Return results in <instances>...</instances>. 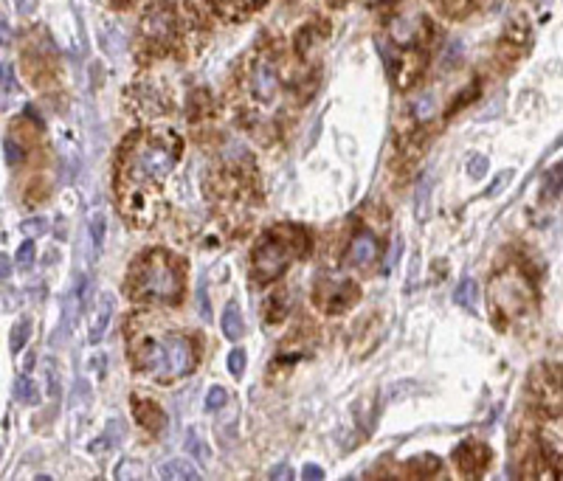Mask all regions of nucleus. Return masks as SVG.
Here are the masks:
<instances>
[{
	"label": "nucleus",
	"mask_w": 563,
	"mask_h": 481,
	"mask_svg": "<svg viewBox=\"0 0 563 481\" xmlns=\"http://www.w3.org/2000/svg\"><path fill=\"white\" fill-rule=\"evenodd\" d=\"M124 290L141 304H178L184 298V262L169 251H144L127 273Z\"/></svg>",
	"instance_id": "nucleus-1"
},
{
	"label": "nucleus",
	"mask_w": 563,
	"mask_h": 481,
	"mask_svg": "<svg viewBox=\"0 0 563 481\" xmlns=\"http://www.w3.org/2000/svg\"><path fill=\"white\" fill-rule=\"evenodd\" d=\"M133 358H136V369L155 385L175 383L192 374V369L197 366L192 343L175 332L161 338H150V335L138 338L133 343Z\"/></svg>",
	"instance_id": "nucleus-2"
},
{
	"label": "nucleus",
	"mask_w": 563,
	"mask_h": 481,
	"mask_svg": "<svg viewBox=\"0 0 563 481\" xmlns=\"http://www.w3.org/2000/svg\"><path fill=\"white\" fill-rule=\"evenodd\" d=\"M181 149H184V144L175 133L133 136L121 147V174L136 178V181L161 183L175 169Z\"/></svg>",
	"instance_id": "nucleus-3"
},
{
	"label": "nucleus",
	"mask_w": 563,
	"mask_h": 481,
	"mask_svg": "<svg viewBox=\"0 0 563 481\" xmlns=\"http://www.w3.org/2000/svg\"><path fill=\"white\" fill-rule=\"evenodd\" d=\"M307 242H310L307 234L301 228H293V226H276V228L265 231L259 237L253 256H251L253 282H259V284L276 282L296 256L307 253Z\"/></svg>",
	"instance_id": "nucleus-4"
},
{
	"label": "nucleus",
	"mask_w": 563,
	"mask_h": 481,
	"mask_svg": "<svg viewBox=\"0 0 563 481\" xmlns=\"http://www.w3.org/2000/svg\"><path fill=\"white\" fill-rule=\"evenodd\" d=\"M118 206H121V217H127L129 226L150 228L158 220V214H161L158 183L136 181V178H127V174H118Z\"/></svg>",
	"instance_id": "nucleus-5"
},
{
	"label": "nucleus",
	"mask_w": 563,
	"mask_h": 481,
	"mask_svg": "<svg viewBox=\"0 0 563 481\" xmlns=\"http://www.w3.org/2000/svg\"><path fill=\"white\" fill-rule=\"evenodd\" d=\"M490 298L499 307V313L504 316H524L530 310V301H533V290L527 284V279L515 271H504L499 276H493L490 284Z\"/></svg>",
	"instance_id": "nucleus-6"
},
{
	"label": "nucleus",
	"mask_w": 563,
	"mask_h": 481,
	"mask_svg": "<svg viewBox=\"0 0 563 481\" xmlns=\"http://www.w3.org/2000/svg\"><path fill=\"white\" fill-rule=\"evenodd\" d=\"M313 298H316V307L327 316H341L346 310H352L358 298H361V290L355 282L350 279H332V276H321L316 282V290H313Z\"/></svg>",
	"instance_id": "nucleus-7"
},
{
	"label": "nucleus",
	"mask_w": 563,
	"mask_h": 481,
	"mask_svg": "<svg viewBox=\"0 0 563 481\" xmlns=\"http://www.w3.org/2000/svg\"><path fill=\"white\" fill-rule=\"evenodd\" d=\"M141 31H144V37L152 42V46H161V48H166L169 42H175V37H178V15H175V6H172L169 0H158V3H152V6L144 12Z\"/></svg>",
	"instance_id": "nucleus-8"
},
{
	"label": "nucleus",
	"mask_w": 563,
	"mask_h": 481,
	"mask_svg": "<svg viewBox=\"0 0 563 481\" xmlns=\"http://www.w3.org/2000/svg\"><path fill=\"white\" fill-rule=\"evenodd\" d=\"M251 93L256 102H274L279 93V71L271 57H259V62L251 68Z\"/></svg>",
	"instance_id": "nucleus-9"
},
{
	"label": "nucleus",
	"mask_w": 563,
	"mask_h": 481,
	"mask_svg": "<svg viewBox=\"0 0 563 481\" xmlns=\"http://www.w3.org/2000/svg\"><path fill=\"white\" fill-rule=\"evenodd\" d=\"M454 462H456V467H459V473L465 478H476V475H482L485 467L490 464V448L482 445V442H462L454 451Z\"/></svg>",
	"instance_id": "nucleus-10"
},
{
	"label": "nucleus",
	"mask_w": 563,
	"mask_h": 481,
	"mask_svg": "<svg viewBox=\"0 0 563 481\" xmlns=\"http://www.w3.org/2000/svg\"><path fill=\"white\" fill-rule=\"evenodd\" d=\"M375 256H377V239H375V234L358 231V234L352 237L350 248H346L343 262H346L350 268H366V265H372V262H375Z\"/></svg>",
	"instance_id": "nucleus-11"
},
{
	"label": "nucleus",
	"mask_w": 563,
	"mask_h": 481,
	"mask_svg": "<svg viewBox=\"0 0 563 481\" xmlns=\"http://www.w3.org/2000/svg\"><path fill=\"white\" fill-rule=\"evenodd\" d=\"M133 414H136L138 425H141L144 430H150V433H161L163 425H166V414H163V408H161L158 403H152V400L133 397Z\"/></svg>",
	"instance_id": "nucleus-12"
},
{
	"label": "nucleus",
	"mask_w": 563,
	"mask_h": 481,
	"mask_svg": "<svg viewBox=\"0 0 563 481\" xmlns=\"http://www.w3.org/2000/svg\"><path fill=\"white\" fill-rule=\"evenodd\" d=\"M422 68H425V54H417V51H409L397 68H395V79L400 87H411L420 76H422Z\"/></svg>",
	"instance_id": "nucleus-13"
},
{
	"label": "nucleus",
	"mask_w": 563,
	"mask_h": 481,
	"mask_svg": "<svg viewBox=\"0 0 563 481\" xmlns=\"http://www.w3.org/2000/svg\"><path fill=\"white\" fill-rule=\"evenodd\" d=\"M79 310H82V284H79V290H73V293L65 298L62 324H60V329L54 332V343H62V341L71 335V329H73V318L79 316Z\"/></svg>",
	"instance_id": "nucleus-14"
},
{
	"label": "nucleus",
	"mask_w": 563,
	"mask_h": 481,
	"mask_svg": "<svg viewBox=\"0 0 563 481\" xmlns=\"http://www.w3.org/2000/svg\"><path fill=\"white\" fill-rule=\"evenodd\" d=\"M406 470L414 478H437L443 473V462L434 453H420V456H411L406 462Z\"/></svg>",
	"instance_id": "nucleus-15"
},
{
	"label": "nucleus",
	"mask_w": 563,
	"mask_h": 481,
	"mask_svg": "<svg viewBox=\"0 0 563 481\" xmlns=\"http://www.w3.org/2000/svg\"><path fill=\"white\" fill-rule=\"evenodd\" d=\"M113 310H116V298H113L110 293H102L96 318H93V324H91V343H99V341H102V335L107 332V324H110Z\"/></svg>",
	"instance_id": "nucleus-16"
},
{
	"label": "nucleus",
	"mask_w": 563,
	"mask_h": 481,
	"mask_svg": "<svg viewBox=\"0 0 563 481\" xmlns=\"http://www.w3.org/2000/svg\"><path fill=\"white\" fill-rule=\"evenodd\" d=\"M158 475H161V478H178V481H195V478H200L197 467H195L192 462H186V459H169V462H163V464L158 467Z\"/></svg>",
	"instance_id": "nucleus-17"
},
{
	"label": "nucleus",
	"mask_w": 563,
	"mask_h": 481,
	"mask_svg": "<svg viewBox=\"0 0 563 481\" xmlns=\"http://www.w3.org/2000/svg\"><path fill=\"white\" fill-rule=\"evenodd\" d=\"M454 298H456V304H462L467 313H479V284H476L473 279H462Z\"/></svg>",
	"instance_id": "nucleus-18"
},
{
	"label": "nucleus",
	"mask_w": 563,
	"mask_h": 481,
	"mask_svg": "<svg viewBox=\"0 0 563 481\" xmlns=\"http://www.w3.org/2000/svg\"><path fill=\"white\" fill-rule=\"evenodd\" d=\"M223 332L229 341H240L245 335V321H242V313H240L237 304H229L223 310Z\"/></svg>",
	"instance_id": "nucleus-19"
},
{
	"label": "nucleus",
	"mask_w": 563,
	"mask_h": 481,
	"mask_svg": "<svg viewBox=\"0 0 563 481\" xmlns=\"http://www.w3.org/2000/svg\"><path fill=\"white\" fill-rule=\"evenodd\" d=\"M15 397H17L20 403H26V406H37V403H39V391H37V385H34L31 377L20 374V377L15 380Z\"/></svg>",
	"instance_id": "nucleus-20"
},
{
	"label": "nucleus",
	"mask_w": 563,
	"mask_h": 481,
	"mask_svg": "<svg viewBox=\"0 0 563 481\" xmlns=\"http://www.w3.org/2000/svg\"><path fill=\"white\" fill-rule=\"evenodd\" d=\"M88 231H91V251L93 256L102 251V242H105V211L96 208L91 214V223H88Z\"/></svg>",
	"instance_id": "nucleus-21"
},
{
	"label": "nucleus",
	"mask_w": 563,
	"mask_h": 481,
	"mask_svg": "<svg viewBox=\"0 0 563 481\" xmlns=\"http://www.w3.org/2000/svg\"><path fill=\"white\" fill-rule=\"evenodd\" d=\"M434 189V172H425L420 178V186H417V217L422 220L425 217V206H428V194Z\"/></svg>",
	"instance_id": "nucleus-22"
},
{
	"label": "nucleus",
	"mask_w": 563,
	"mask_h": 481,
	"mask_svg": "<svg viewBox=\"0 0 563 481\" xmlns=\"http://www.w3.org/2000/svg\"><path fill=\"white\" fill-rule=\"evenodd\" d=\"M411 110H414V116H417L420 121H428L431 116L437 113L434 93H422V96H417V99H414V105H411Z\"/></svg>",
	"instance_id": "nucleus-23"
},
{
	"label": "nucleus",
	"mask_w": 563,
	"mask_h": 481,
	"mask_svg": "<svg viewBox=\"0 0 563 481\" xmlns=\"http://www.w3.org/2000/svg\"><path fill=\"white\" fill-rule=\"evenodd\" d=\"M28 332H31V321L28 318H20L15 327H12V338H9V346H12V352H20V349L26 346L28 341Z\"/></svg>",
	"instance_id": "nucleus-24"
},
{
	"label": "nucleus",
	"mask_w": 563,
	"mask_h": 481,
	"mask_svg": "<svg viewBox=\"0 0 563 481\" xmlns=\"http://www.w3.org/2000/svg\"><path fill=\"white\" fill-rule=\"evenodd\" d=\"M285 313H287V296L274 293V296L268 298V304H265V316H268V321H279Z\"/></svg>",
	"instance_id": "nucleus-25"
},
{
	"label": "nucleus",
	"mask_w": 563,
	"mask_h": 481,
	"mask_svg": "<svg viewBox=\"0 0 563 481\" xmlns=\"http://www.w3.org/2000/svg\"><path fill=\"white\" fill-rule=\"evenodd\" d=\"M229 403V391L223 385H211L206 394V411H220Z\"/></svg>",
	"instance_id": "nucleus-26"
},
{
	"label": "nucleus",
	"mask_w": 563,
	"mask_h": 481,
	"mask_svg": "<svg viewBox=\"0 0 563 481\" xmlns=\"http://www.w3.org/2000/svg\"><path fill=\"white\" fill-rule=\"evenodd\" d=\"M6 158H9L12 166H17V163L26 158V147L20 144L17 136H9V138H6Z\"/></svg>",
	"instance_id": "nucleus-27"
},
{
	"label": "nucleus",
	"mask_w": 563,
	"mask_h": 481,
	"mask_svg": "<svg viewBox=\"0 0 563 481\" xmlns=\"http://www.w3.org/2000/svg\"><path fill=\"white\" fill-rule=\"evenodd\" d=\"M34 256H37V245H34V239H26L20 248H17V256H15V262L20 268H28L31 262H34Z\"/></svg>",
	"instance_id": "nucleus-28"
},
{
	"label": "nucleus",
	"mask_w": 563,
	"mask_h": 481,
	"mask_svg": "<svg viewBox=\"0 0 563 481\" xmlns=\"http://www.w3.org/2000/svg\"><path fill=\"white\" fill-rule=\"evenodd\" d=\"M208 113V93L206 91H197L189 102V118H197V116H206Z\"/></svg>",
	"instance_id": "nucleus-29"
},
{
	"label": "nucleus",
	"mask_w": 563,
	"mask_h": 481,
	"mask_svg": "<svg viewBox=\"0 0 563 481\" xmlns=\"http://www.w3.org/2000/svg\"><path fill=\"white\" fill-rule=\"evenodd\" d=\"M15 91H17V84H15L12 68L9 65H0V96H12Z\"/></svg>",
	"instance_id": "nucleus-30"
},
{
	"label": "nucleus",
	"mask_w": 563,
	"mask_h": 481,
	"mask_svg": "<svg viewBox=\"0 0 563 481\" xmlns=\"http://www.w3.org/2000/svg\"><path fill=\"white\" fill-rule=\"evenodd\" d=\"M229 372H231L234 377H242V374H245V352H242L240 346L229 355Z\"/></svg>",
	"instance_id": "nucleus-31"
},
{
	"label": "nucleus",
	"mask_w": 563,
	"mask_h": 481,
	"mask_svg": "<svg viewBox=\"0 0 563 481\" xmlns=\"http://www.w3.org/2000/svg\"><path fill=\"white\" fill-rule=\"evenodd\" d=\"M485 172H488V158H485V155H473V158H470V163H467V174H470V178L479 181Z\"/></svg>",
	"instance_id": "nucleus-32"
},
{
	"label": "nucleus",
	"mask_w": 563,
	"mask_h": 481,
	"mask_svg": "<svg viewBox=\"0 0 563 481\" xmlns=\"http://www.w3.org/2000/svg\"><path fill=\"white\" fill-rule=\"evenodd\" d=\"M116 436H118V422H116V419H110V425H107V436H105V439H99V442H93V445H91V451H93V453H102V451H105V448H107V445L116 439Z\"/></svg>",
	"instance_id": "nucleus-33"
},
{
	"label": "nucleus",
	"mask_w": 563,
	"mask_h": 481,
	"mask_svg": "<svg viewBox=\"0 0 563 481\" xmlns=\"http://www.w3.org/2000/svg\"><path fill=\"white\" fill-rule=\"evenodd\" d=\"M476 96H479V82H473V84L467 87V93H465V96H456V102L448 107V113H456L459 107H465V105H467V102H473Z\"/></svg>",
	"instance_id": "nucleus-34"
},
{
	"label": "nucleus",
	"mask_w": 563,
	"mask_h": 481,
	"mask_svg": "<svg viewBox=\"0 0 563 481\" xmlns=\"http://www.w3.org/2000/svg\"><path fill=\"white\" fill-rule=\"evenodd\" d=\"M23 228H26V234L39 237V234H46V231H48V220H46V217H37V220H26Z\"/></svg>",
	"instance_id": "nucleus-35"
},
{
	"label": "nucleus",
	"mask_w": 563,
	"mask_h": 481,
	"mask_svg": "<svg viewBox=\"0 0 563 481\" xmlns=\"http://www.w3.org/2000/svg\"><path fill=\"white\" fill-rule=\"evenodd\" d=\"M186 445H189V448H195V456H200V459H206V445H203V442H200V439H197V433H195V430H192V433H189V439H186Z\"/></svg>",
	"instance_id": "nucleus-36"
},
{
	"label": "nucleus",
	"mask_w": 563,
	"mask_h": 481,
	"mask_svg": "<svg viewBox=\"0 0 563 481\" xmlns=\"http://www.w3.org/2000/svg\"><path fill=\"white\" fill-rule=\"evenodd\" d=\"M301 475H305V478H313V481H319V478H324V470H321L319 464H305V470H301Z\"/></svg>",
	"instance_id": "nucleus-37"
},
{
	"label": "nucleus",
	"mask_w": 563,
	"mask_h": 481,
	"mask_svg": "<svg viewBox=\"0 0 563 481\" xmlns=\"http://www.w3.org/2000/svg\"><path fill=\"white\" fill-rule=\"evenodd\" d=\"M9 273H12V259L6 253H0V279L9 276Z\"/></svg>",
	"instance_id": "nucleus-38"
},
{
	"label": "nucleus",
	"mask_w": 563,
	"mask_h": 481,
	"mask_svg": "<svg viewBox=\"0 0 563 481\" xmlns=\"http://www.w3.org/2000/svg\"><path fill=\"white\" fill-rule=\"evenodd\" d=\"M9 42H12V31L3 20H0V46H9Z\"/></svg>",
	"instance_id": "nucleus-39"
},
{
	"label": "nucleus",
	"mask_w": 563,
	"mask_h": 481,
	"mask_svg": "<svg viewBox=\"0 0 563 481\" xmlns=\"http://www.w3.org/2000/svg\"><path fill=\"white\" fill-rule=\"evenodd\" d=\"M268 475H271V478H279V475H282V478H290V470H287V467L282 464V467H274V470H271Z\"/></svg>",
	"instance_id": "nucleus-40"
},
{
	"label": "nucleus",
	"mask_w": 563,
	"mask_h": 481,
	"mask_svg": "<svg viewBox=\"0 0 563 481\" xmlns=\"http://www.w3.org/2000/svg\"><path fill=\"white\" fill-rule=\"evenodd\" d=\"M37 3V0H17V12H23V15H28L31 12V6Z\"/></svg>",
	"instance_id": "nucleus-41"
},
{
	"label": "nucleus",
	"mask_w": 563,
	"mask_h": 481,
	"mask_svg": "<svg viewBox=\"0 0 563 481\" xmlns=\"http://www.w3.org/2000/svg\"><path fill=\"white\" fill-rule=\"evenodd\" d=\"M330 3H332V6H343V3H346V0H330Z\"/></svg>",
	"instance_id": "nucleus-42"
}]
</instances>
